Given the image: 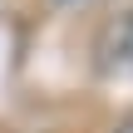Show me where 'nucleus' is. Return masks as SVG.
Returning <instances> with one entry per match:
<instances>
[{
  "instance_id": "obj_1",
  "label": "nucleus",
  "mask_w": 133,
  "mask_h": 133,
  "mask_svg": "<svg viewBox=\"0 0 133 133\" xmlns=\"http://www.w3.org/2000/svg\"><path fill=\"white\" fill-rule=\"evenodd\" d=\"M114 133H133V114H123V118L114 123Z\"/></svg>"
}]
</instances>
